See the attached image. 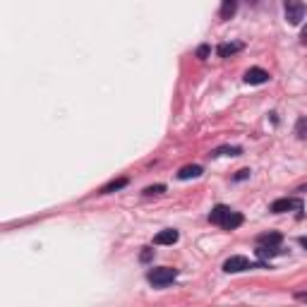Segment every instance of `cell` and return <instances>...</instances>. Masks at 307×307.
<instances>
[{
	"instance_id": "obj_22",
	"label": "cell",
	"mask_w": 307,
	"mask_h": 307,
	"mask_svg": "<svg viewBox=\"0 0 307 307\" xmlns=\"http://www.w3.org/2000/svg\"><path fill=\"white\" fill-rule=\"evenodd\" d=\"M298 242H300V245H303V247H305V250H307V235H303V238H300Z\"/></svg>"
},
{
	"instance_id": "obj_16",
	"label": "cell",
	"mask_w": 307,
	"mask_h": 307,
	"mask_svg": "<svg viewBox=\"0 0 307 307\" xmlns=\"http://www.w3.org/2000/svg\"><path fill=\"white\" fill-rule=\"evenodd\" d=\"M295 135H298V137H307V118H300V120H298Z\"/></svg>"
},
{
	"instance_id": "obj_15",
	"label": "cell",
	"mask_w": 307,
	"mask_h": 307,
	"mask_svg": "<svg viewBox=\"0 0 307 307\" xmlns=\"http://www.w3.org/2000/svg\"><path fill=\"white\" fill-rule=\"evenodd\" d=\"M240 154H242L240 146H221L214 151V156H240Z\"/></svg>"
},
{
	"instance_id": "obj_17",
	"label": "cell",
	"mask_w": 307,
	"mask_h": 307,
	"mask_svg": "<svg viewBox=\"0 0 307 307\" xmlns=\"http://www.w3.org/2000/svg\"><path fill=\"white\" fill-rule=\"evenodd\" d=\"M161 192H166V185H151V187H146L144 190L146 197H151V195H161Z\"/></svg>"
},
{
	"instance_id": "obj_10",
	"label": "cell",
	"mask_w": 307,
	"mask_h": 307,
	"mask_svg": "<svg viewBox=\"0 0 307 307\" xmlns=\"http://www.w3.org/2000/svg\"><path fill=\"white\" fill-rule=\"evenodd\" d=\"M276 254H281V247H278V245H259V247H257V257H262V259H271V257H276Z\"/></svg>"
},
{
	"instance_id": "obj_13",
	"label": "cell",
	"mask_w": 307,
	"mask_h": 307,
	"mask_svg": "<svg viewBox=\"0 0 307 307\" xmlns=\"http://www.w3.org/2000/svg\"><path fill=\"white\" fill-rule=\"evenodd\" d=\"M235 5H238V0H223V5H221V17L223 19H231L235 15Z\"/></svg>"
},
{
	"instance_id": "obj_5",
	"label": "cell",
	"mask_w": 307,
	"mask_h": 307,
	"mask_svg": "<svg viewBox=\"0 0 307 307\" xmlns=\"http://www.w3.org/2000/svg\"><path fill=\"white\" fill-rule=\"evenodd\" d=\"M245 82H247V84H267V82H269V72L262 70V68H250V70L245 72Z\"/></svg>"
},
{
	"instance_id": "obj_12",
	"label": "cell",
	"mask_w": 307,
	"mask_h": 307,
	"mask_svg": "<svg viewBox=\"0 0 307 307\" xmlns=\"http://www.w3.org/2000/svg\"><path fill=\"white\" fill-rule=\"evenodd\" d=\"M238 51H242V43H221L218 46V55L221 58H228V55L238 53Z\"/></svg>"
},
{
	"instance_id": "obj_11",
	"label": "cell",
	"mask_w": 307,
	"mask_h": 307,
	"mask_svg": "<svg viewBox=\"0 0 307 307\" xmlns=\"http://www.w3.org/2000/svg\"><path fill=\"white\" fill-rule=\"evenodd\" d=\"M281 233H262L259 238H257V242L259 245H281Z\"/></svg>"
},
{
	"instance_id": "obj_19",
	"label": "cell",
	"mask_w": 307,
	"mask_h": 307,
	"mask_svg": "<svg viewBox=\"0 0 307 307\" xmlns=\"http://www.w3.org/2000/svg\"><path fill=\"white\" fill-rule=\"evenodd\" d=\"M197 55H199V58H202V60H204V58H206V55H209V46H199Z\"/></svg>"
},
{
	"instance_id": "obj_2",
	"label": "cell",
	"mask_w": 307,
	"mask_h": 307,
	"mask_svg": "<svg viewBox=\"0 0 307 307\" xmlns=\"http://www.w3.org/2000/svg\"><path fill=\"white\" fill-rule=\"evenodd\" d=\"M257 267H262V264H252V262H250L247 257H242V254L228 257V259L223 262V271H226V273H240V271L257 269Z\"/></svg>"
},
{
	"instance_id": "obj_23",
	"label": "cell",
	"mask_w": 307,
	"mask_h": 307,
	"mask_svg": "<svg viewBox=\"0 0 307 307\" xmlns=\"http://www.w3.org/2000/svg\"><path fill=\"white\" fill-rule=\"evenodd\" d=\"M300 298H303V300H307V293H305V295H300Z\"/></svg>"
},
{
	"instance_id": "obj_7",
	"label": "cell",
	"mask_w": 307,
	"mask_h": 307,
	"mask_svg": "<svg viewBox=\"0 0 307 307\" xmlns=\"http://www.w3.org/2000/svg\"><path fill=\"white\" fill-rule=\"evenodd\" d=\"M228 214H231V209H228L226 204H218V206H214V211L209 214V221H211V223H216V226H221V223H223V218L228 216Z\"/></svg>"
},
{
	"instance_id": "obj_14",
	"label": "cell",
	"mask_w": 307,
	"mask_h": 307,
	"mask_svg": "<svg viewBox=\"0 0 307 307\" xmlns=\"http://www.w3.org/2000/svg\"><path fill=\"white\" fill-rule=\"evenodd\" d=\"M125 185H127V178H118V180L108 182L106 187H101V192H103V195H110V192H115V190H123Z\"/></svg>"
},
{
	"instance_id": "obj_21",
	"label": "cell",
	"mask_w": 307,
	"mask_h": 307,
	"mask_svg": "<svg viewBox=\"0 0 307 307\" xmlns=\"http://www.w3.org/2000/svg\"><path fill=\"white\" fill-rule=\"evenodd\" d=\"M300 41H303V46H307V27L303 29V34H300Z\"/></svg>"
},
{
	"instance_id": "obj_24",
	"label": "cell",
	"mask_w": 307,
	"mask_h": 307,
	"mask_svg": "<svg viewBox=\"0 0 307 307\" xmlns=\"http://www.w3.org/2000/svg\"><path fill=\"white\" fill-rule=\"evenodd\" d=\"M303 192H307V185H305V187H303Z\"/></svg>"
},
{
	"instance_id": "obj_20",
	"label": "cell",
	"mask_w": 307,
	"mask_h": 307,
	"mask_svg": "<svg viewBox=\"0 0 307 307\" xmlns=\"http://www.w3.org/2000/svg\"><path fill=\"white\" fill-rule=\"evenodd\" d=\"M247 175H250V171H247V168H245V171H238V175H235V180H245Z\"/></svg>"
},
{
	"instance_id": "obj_4",
	"label": "cell",
	"mask_w": 307,
	"mask_h": 307,
	"mask_svg": "<svg viewBox=\"0 0 307 307\" xmlns=\"http://www.w3.org/2000/svg\"><path fill=\"white\" fill-rule=\"evenodd\" d=\"M300 199H290V197H283V199H276L271 204V211L273 214H283V211H290V209H300Z\"/></svg>"
},
{
	"instance_id": "obj_3",
	"label": "cell",
	"mask_w": 307,
	"mask_h": 307,
	"mask_svg": "<svg viewBox=\"0 0 307 307\" xmlns=\"http://www.w3.org/2000/svg\"><path fill=\"white\" fill-rule=\"evenodd\" d=\"M283 7H286V19H288V24H300L303 17H305V12H307V7H305L303 0H286Z\"/></svg>"
},
{
	"instance_id": "obj_9",
	"label": "cell",
	"mask_w": 307,
	"mask_h": 307,
	"mask_svg": "<svg viewBox=\"0 0 307 307\" xmlns=\"http://www.w3.org/2000/svg\"><path fill=\"white\" fill-rule=\"evenodd\" d=\"M238 226H242V216H240L238 211H231L228 216L223 218V223H221L223 231H233V228H238Z\"/></svg>"
},
{
	"instance_id": "obj_1",
	"label": "cell",
	"mask_w": 307,
	"mask_h": 307,
	"mask_svg": "<svg viewBox=\"0 0 307 307\" xmlns=\"http://www.w3.org/2000/svg\"><path fill=\"white\" fill-rule=\"evenodd\" d=\"M175 278H178V271L171 269V267H161V269L149 271V283H151V286H156V288H163V286L173 283Z\"/></svg>"
},
{
	"instance_id": "obj_8",
	"label": "cell",
	"mask_w": 307,
	"mask_h": 307,
	"mask_svg": "<svg viewBox=\"0 0 307 307\" xmlns=\"http://www.w3.org/2000/svg\"><path fill=\"white\" fill-rule=\"evenodd\" d=\"M202 173H204L202 166L195 163V166H185V168H180V171H178V178H180V180H190V178H199Z\"/></svg>"
},
{
	"instance_id": "obj_25",
	"label": "cell",
	"mask_w": 307,
	"mask_h": 307,
	"mask_svg": "<svg viewBox=\"0 0 307 307\" xmlns=\"http://www.w3.org/2000/svg\"><path fill=\"white\" fill-rule=\"evenodd\" d=\"M247 2H257V0H247Z\"/></svg>"
},
{
	"instance_id": "obj_6",
	"label": "cell",
	"mask_w": 307,
	"mask_h": 307,
	"mask_svg": "<svg viewBox=\"0 0 307 307\" xmlns=\"http://www.w3.org/2000/svg\"><path fill=\"white\" fill-rule=\"evenodd\" d=\"M178 238H180L178 231L168 228V231H161V233L156 235V238H154V242H156V245H173V242H178Z\"/></svg>"
},
{
	"instance_id": "obj_18",
	"label": "cell",
	"mask_w": 307,
	"mask_h": 307,
	"mask_svg": "<svg viewBox=\"0 0 307 307\" xmlns=\"http://www.w3.org/2000/svg\"><path fill=\"white\" fill-rule=\"evenodd\" d=\"M151 257H154V250H149V247H144V252L139 254V259H142V262H149Z\"/></svg>"
}]
</instances>
